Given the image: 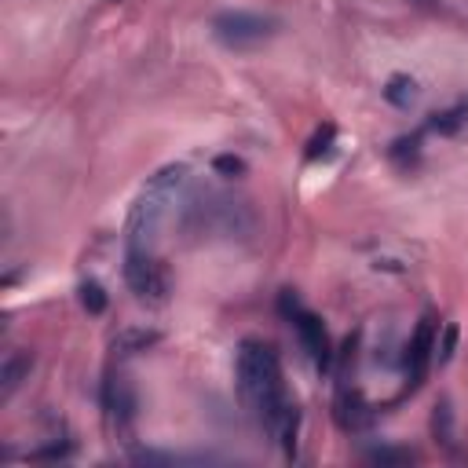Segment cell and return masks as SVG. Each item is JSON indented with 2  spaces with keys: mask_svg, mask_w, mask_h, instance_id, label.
<instances>
[{
  "mask_svg": "<svg viewBox=\"0 0 468 468\" xmlns=\"http://www.w3.org/2000/svg\"><path fill=\"white\" fill-rule=\"evenodd\" d=\"M238 392L245 410L264 428L271 443L286 450V457L297 454V432H300V410L286 392L282 362L278 352L264 340H242L238 345Z\"/></svg>",
  "mask_w": 468,
  "mask_h": 468,
  "instance_id": "6da1fadb",
  "label": "cell"
},
{
  "mask_svg": "<svg viewBox=\"0 0 468 468\" xmlns=\"http://www.w3.org/2000/svg\"><path fill=\"white\" fill-rule=\"evenodd\" d=\"M183 183H186V165H165L150 176V183L143 186V194L129 212V224H124V253H154L158 231Z\"/></svg>",
  "mask_w": 468,
  "mask_h": 468,
  "instance_id": "7a4b0ae2",
  "label": "cell"
},
{
  "mask_svg": "<svg viewBox=\"0 0 468 468\" xmlns=\"http://www.w3.org/2000/svg\"><path fill=\"white\" fill-rule=\"evenodd\" d=\"M212 34L227 48H253L278 34V19L260 12H220L212 19Z\"/></svg>",
  "mask_w": 468,
  "mask_h": 468,
  "instance_id": "3957f363",
  "label": "cell"
},
{
  "mask_svg": "<svg viewBox=\"0 0 468 468\" xmlns=\"http://www.w3.org/2000/svg\"><path fill=\"white\" fill-rule=\"evenodd\" d=\"M124 282H129V290L139 300H150V304H162L169 293L165 267L154 253H124Z\"/></svg>",
  "mask_w": 468,
  "mask_h": 468,
  "instance_id": "277c9868",
  "label": "cell"
},
{
  "mask_svg": "<svg viewBox=\"0 0 468 468\" xmlns=\"http://www.w3.org/2000/svg\"><path fill=\"white\" fill-rule=\"evenodd\" d=\"M297 337H300V345L304 352L311 355V362H315L319 369H329L333 366V345H329V333H326V322L315 315V311H307V307H297L293 315H290Z\"/></svg>",
  "mask_w": 468,
  "mask_h": 468,
  "instance_id": "5b68a950",
  "label": "cell"
},
{
  "mask_svg": "<svg viewBox=\"0 0 468 468\" xmlns=\"http://www.w3.org/2000/svg\"><path fill=\"white\" fill-rule=\"evenodd\" d=\"M103 407H107L117 435H129L132 432V421H136V392H132L129 377H121V373L114 377V373H110L107 385H103Z\"/></svg>",
  "mask_w": 468,
  "mask_h": 468,
  "instance_id": "8992f818",
  "label": "cell"
},
{
  "mask_svg": "<svg viewBox=\"0 0 468 468\" xmlns=\"http://www.w3.org/2000/svg\"><path fill=\"white\" fill-rule=\"evenodd\" d=\"M435 359V319L421 315L414 337H410V348H407V373H410V388H421L428 377V366Z\"/></svg>",
  "mask_w": 468,
  "mask_h": 468,
  "instance_id": "52a82bcc",
  "label": "cell"
},
{
  "mask_svg": "<svg viewBox=\"0 0 468 468\" xmlns=\"http://www.w3.org/2000/svg\"><path fill=\"white\" fill-rule=\"evenodd\" d=\"M424 132H435V136H461V132H468V96L457 99L454 107L440 110V114H432L424 121Z\"/></svg>",
  "mask_w": 468,
  "mask_h": 468,
  "instance_id": "ba28073f",
  "label": "cell"
},
{
  "mask_svg": "<svg viewBox=\"0 0 468 468\" xmlns=\"http://www.w3.org/2000/svg\"><path fill=\"white\" fill-rule=\"evenodd\" d=\"M154 345H162V329L129 326L114 337V352H121V355H139V352H150Z\"/></svg>",
  "mask_w": 468,
  "mask_h": 468,
  "instance_id": "9c48e42d",
  "label": "cell"
},
{
  "mask_svg": "<svg viewBox=\"0 0 468 468\" xmlns=\"http://www.w3.org/2000/svg\"><path fill=\"white\" fill-rule=\"evenodd\" d=\"M29 369H34V355H29V352H12L4 359V366H0V395L8 399L29 377Z\"/></svg>",
  "mask_w": 468,
  "mask_h": 468,
  "instance_id": "30bf717a",
  "label": "cell"
},
{
  "mask_svg": "<svg viewBox=\"0 0 468 468\" xmlns=\"http://www.w3.org/2000/svg\"><path fill=\"white\" fill-rule=\"evenodd\" d=\"M385 99L392 107H399V110H410L421 99V88H417V81L410 74H392L388 84H385Z\"/></svg>",
  "mask_w": 468,
  "mask_h": 468,
  "instance_id": "8fae6325",
  "label": "cell"
},
{
  "mask_svg": "<svg viewBox=\"0 0 468 468\" xmlns=\"http://www.w3.org/2000/svg\"><path fill=\"white\" fill-rule=\"evenodd\" d=\"M81 307L88 311V315H103V311H107V290L99 286V282H91V278H88V282H81Z\"/></svg>",
  "mask_w": 468,
  "mask_h": 468,
  "instance_id": "7c38bea8",
  "label": "cell"
},
{
  "mask_svg": "<svg viewBox=\"0 0 468 468\" xmlns=\"http://www.w3.org/2000/svg\"><path fill=\"white\" fill-rule=\"evenodd\" d=\"M373 464H414L417 454L414 450H395V447H381V450H369L366 454Z\"/></svg>",
  "mask_w": 468,
  "mask_h": 468,
  "instance_id": "4fadbf2b",
  "label": "cell"
},
{
  "mask_svg": "<svg viewBox=\"0 0 468 468\" xmlns=\"http://www.w3.org/2000/svg\"><path fill=\"white\" fill-rule=\"evenodd\" d=\"M432 428H435V440H443L447 447L454 443V428H450V402H435V417H432Z\"/></svg>",
  "mask_w": 468,
  "mask_h": 468,
  "instance_id": "5bb4252c",
  "label": "cell"
},
{
  "mask_svg": "<svg viewBox=\"0 0 468 468\" xmlns=\"http://www.w3.org/2000/svg\"><path fill=\"white\" fill-rule=\"evenodd\" d=\"M212 169L220 172V176H245V162L238 158V154H216Z\"/></svg>",
  "mask_w": 468,
  "mask_h": 468,
  "instance_id": "9a60e30c",
  "label": "cell"
},
{
  "mask_svg": "<svg viewBox=\"0 0 468 468\" xmlns=\"http://www.w3.org/2000/svg\"><path fill=\"white\" fill-rule=\"evenodd\" d=\"M454 348H457V326L450 322V326L443 329V340L435 345V359H440V362H450V359H454Z\"/></svg>",
  "mask_w": 468,
  "mask_h": 468,
  "instance_id": "2e32d148",
  "label": "cell"
},
{
  "mask_svg": "<svg viewBox=\"0 0 468 468\" xmlns=\"http://www.w3.org/2000/svg\"><path fill=\"white\" fill-rule=\"evenodd\" d=\"M333 139H337V129L333 124H326V129L311 139V150H307V158H319V154H329V147H333Z\"/></svg>",
  "mask_w": 468,
  "mask_h": 468,
  "instance_id": "e0dca14e",
  "label": "cell"
},
{
  "mask_svg": "<svg viewBox=\"0 0 468 468\" xmlns=\"http://www.w3.org/2000/svg\"><path fill=\"white\" fill-rule=\"evenodd\" d=\"M74 454V447H59V443H52V447H41V450H34L29 457L34 461H67Z\"/></svg>",
  "mask_w": 468,
  "mask_h": 468,
  "instance_id": "ac0fdd59",
  "label": "cell"
}]
</instances>
